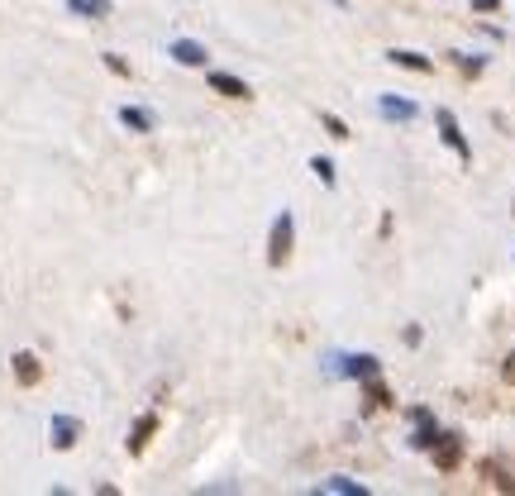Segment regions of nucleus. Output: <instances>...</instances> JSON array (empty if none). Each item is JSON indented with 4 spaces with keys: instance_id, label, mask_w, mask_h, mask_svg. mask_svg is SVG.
<instances>
[{
    "instance_id": "nucleus-1",
    "label": "nucleus",
    "mask_w": 515,
    "mask_h": 496,
    "mask_svg": "<svg viewBox=\"0 0 515 496\" xmlns=\"http://www.w3.org/2000/svg\"><path fill=\"white\" fill-rule=\"evenodd\" d=\"M291 243H296V224H291V215H277L272 239H267V263H272V268H282L291 258Z\"/></svg>"
},
{
    "instance_id": "nucleus-2",
    "label": "nucleus",
    "mask_w": 515,
    "mask_h": 496,
    "mask_svg": "<svg viewBox=\"0 0 515 496\" xmlns=\"http://www.w3.org/2000/svg\"><path fill=\"white\" fill-rule=\"evenodd\" d=\"M81 434V420L77 416H53V448H72Z\"/></svg>"
},
{
    "instance_id": "nucleus-3",
    "label": "nucleus",
    "mask_w": 515,
    "mask_h": 496,
    "mask_svg": "<svg viewBox=\"0 0 515 496\" xmlns=\"http://www.w3.org/2000/svg\"><path fill=\"white\" fill-rule=\"evenodd\" d=\"M210 91H220L229 100H248V86L239 77H229V72H210Z\"/></svg>"
},
{
    "instance_id": "nucleus-4",
    "label": "nucleus",
    "mask_w": 515,
    "mask_h": 496,
    "mask_svg": "<svg viewBox=\"0 0 515 496\" xmlns=\"http://www.w3.org/2000/svg\"><path fill=\"white\" fill-rule=\"evenodd\" d=\"M153 430H158V416L134 420V430H129V453H144V448H148V439H153Z\"/></svg>"
},
{
    "instance_id": "nucleus-5",
    "label": "nucleus",
    "mask_w": 515,
    "mask_h": 496,
    "mask_svg": "<svg viewBox=\"0 0 515 496\" xmlns=\"http://www.w3.org/2000/svg\"><path fill=\"white\" fill-rule=\"evenodd\" d=\"M439 134L449 139V148L458 153V158H467V144H463V134H458V120H453L449 110H439Z\"/></svg>"
},
{
    "instance_id": "nucleus-6",
    "label": "nucleus",
    "mask_w": 515,
    "mask_h": 496,
    "mask_svg": "<svg viewBox=\"0 0 515 496\" xmlns=\"http://www.w3.org/2000/svg\"><path fill=\"white\" fill-rule=\"evenodd\" d=\"M172 58H177L181 67H201V63H206V48L191 43V38H177V43H172Z\"/></svg>"
},
{
    "instance_id": "nucleus-7",
    "label": "nucleus",
    "mask_w": 515,
    "mask_h": 496,
    "mask_svg": "<svg viewBox=\"0 0 515 496\" xmlns=\"http://www.w3.org/2000/svg\"><path fill=\"white\" fill-rule=\"evenodd\" d=\"M15 377L24 386H33L38 377H43V368H38V358H33V353H15Z\"/></svg>"
},
{
    "instance_id": "nucleus-8",
    "label": "nucleus",
    "mask_w": 515,
    "mask_h": 496,
    "mask_svg": "<svg viewBox=\"0 0 515 496\" xmlns=\"http://www.w3.org/2000/svg\"><path fill=\"white\" fill-rule=\"evenodd\" d=\"M344 363H349V368H344L349 377H363V382H372V377H377V358H372V353H368V358L358 353V358H344Z\"/></svg>"
},
{
    "instance_id": "nucleus-9",
    "label": "nucleus",
    "mask_w": 515,
    "mask_h": 496,
    "mask_svg": "<svg viewBox=\"0 0 515 496\" xmlns=\"http://www.w3.org/2000/svg\"><path fill=\"white\" fill-rule=\"evenodd\" d=\"M396 67H410V72H435V63L430 58H420V53H405V48H396V53H386Z\"/></svg>"
},
{
    "instance_id": "nucleus-10",
    "label": "nucleus",
    "mask_w": 515,
    "mask_h": 496,
    "mask_svg": "<svg viewBox=\"0 0 515 496\" xmlns=\"http://www.w3.org/2000/svg\"><path fill=\"white\" fill-rule=\"evenodd\" d=\"M72 15H91V19H105L110 15V0H67Z\"/></svg>"
},
{
    "instance_id": "nucleus-11",
    "label": "nucleus",
    "mask_w": 515,
    "mask_h": 496,
    "mask_svg": "<svg viewBox=\"0 0 515 496\" xmlns=\"http://www.w3.org/2000/svg\"><path fill=\"white\" fill-rule=\"evenodd\" d=\"M435 463L444 468V473H449V468H458V439H444V444H435Z\"/></svg>"
},
{
    "instance_id": "nucleus-12",
    "label": "nucleus",
    "mask_w": 515,
    "mask_h": 496,
    "mask_svg": "<svg viewBox=\"0 0 515 496\" xmlns=\"http://www.w3.org/2000/svg\"><path fill=\"white\" fill-rule=\"evenodd\" d=\"M382 115H386V120H410V115H415V100H396V96H386V100H382Z\"/></svg>"
},
{
    "instance_id": "nucleus-13",
    "label": "nucleus",
    "mask_w": 515,
    "mask_h": 496,
    "mask_svg": "<svg viewBox=\"0 0 515 496\" xmlns=\"http://www.w3.org/2000/svg\"><path fill=\"white\" fill-rule=\"evenodd\" d=\"M120 120H124L129 129H139V134H148V129H153V115H148V110H134V105H124V110H120Z\"/></svg>"
},
{
    "instance_id": "nucleus-14",
    "label": "nucleus",
    "mask_w": 515,
    "mask_h": 496,
    "mask_svg": "<svg viewBox=\"0 0 515 496\" xmlns=\"http://www.w3.org/2000/svg\"><path fill=\"white\" fill-rule=\"evenodd\" d=\"M324 492H344V496H363V487H358V482H344V477H329V482H324Z\"/></svg>"
},
{
    "instance_id": "nucleus-15",
    "label": "nucleus",
    "mask_w": 515,
    "mask_h": 496,
    "mask_svg": "<svg viewBox=\"0 0 515 496\" xmlns=\"http://www.w3.org/2000/svg\"><path fill=\"white\" fill-rule=\"evenodd\" d=\"M324 129H329L334 139H349V125H344V120H334V115H324Z\"/></svg>"
},
{
    "instance_id": "nucleus-16",
    "label": "nucleus",
    "mask_w": 515,
    "mask_h": 496,
    "mask_svg": "<svg viewBox=\"0 0 515 496\" xmlns=\"http://www.w3.org/2000/svg\"><path fill=\"white\" fill-rule=\"evenodd\" d=\"M310 167H315V176H320V181H334V162L315 158V162H310Z\"/></svg>"
},
{
    "instance_id": "nucleus-17",
    "label": "nucleus",
    "mask_w": 515,
    "mask_h": 496,
    "mask_svg": "<svg viewBox=\"0 0 515 496\" xmlns=\"http://www.w3.org/2000/svg\"><path fill=\"white\" fill-rule=\"evenodd\" d=\"M105 67H110V72H120V77H129V63L120 58V53H105Z\"/></svg>"
},
{
    "instance_id": "nucleus-18",
    "label": "nucleus",
    "mask_w": 515,
    "mask_h": 496,
    "mask_svg": "<svg viewBox=\"0 0 515 496\" xmlns=\"http://www.w3.org/2000/svg\"><path fill=\"white\" fill-rule=\"evenodd\" d=\"M339 5H344V0H339Z\"/></svg>"
}]
</instances>
